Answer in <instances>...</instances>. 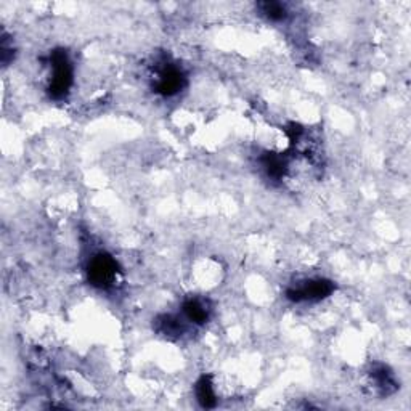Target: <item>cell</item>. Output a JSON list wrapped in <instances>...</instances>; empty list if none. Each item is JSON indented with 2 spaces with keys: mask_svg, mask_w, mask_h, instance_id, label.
<instances>
[{
  "mask_svg": "<svg viewBox=\"0 0 411 411\" xmlns=\"http://www.w3.org/2000/svg\"><path fill=\"white\" fill-rule=\"evenodd\" d=\"M121 270L118 262L107 252H97L91 257L87 265V278L92 286L108 291L116 286L119 280Z\"/></svg>",
  "mask_w": 411,
  "mask_h": 411,
  "instance_id": "6da1fadb",
  "label": "cell"
},
{
  "mask_svg": "<svg viewBox=\"0 0 411 411\" xmlns=\"http://www.w3.org/2000/svg\"><path fill=\"white\" fill-rule=\"evenodd\" d=\"M52 77L49 84V93L54 100H63L70 93L72 86V63L66 50H55L50 55Z\"/></svg>",
  "mask_w": 411,
  "mask_h": 411,
  "instance_id": "7a4b0ae2",
  "label": "cell"
},
{
  "mask_svg": "<svg viewBox=\"0 0 411 411\" xmlns=\"http://www.w3.org/2000/svg\"><path fill=\"white\" fill-rule=\"evenodd\" d=\"M336 284L326 278H309L291 284L286 291V297L293 302H318L329 297L334 293Z\"/></svg>",
  "mask_w": 411,
  "mask_h": 411,
  "instance_id": "3957f363",
  "label": "cell"
},
{
  "mask_svg": "<svg viewBox=\"0 0 411 411\" xmlns=\"http://www.w3.org/2000/svg\"><path fill=\"white\" fill-rule=\"evenodd\" d=\"M187 86V75L176 63H162L156 70V77L153 88L162 97H173L180 93Z\"/></svg>",
  "mask_w": 411,
  "mask_h": 411,
  "instance_id": "277c9868",
  "label": "cell"
},
{
  "mask_svg": "<svg viewBox=\"0 0 411 411\" xmlns=\"http://www.w3.org/2000/svg\"><path fill=\"white\" fill-rule=\"evenodd\" d=\"M183 317L193 325H206L210 317V305L204 299L189 297L183 302Z\"/></svg>",
  "mask_w": 411,
  "mask_h": 411,
  "instance_id": "5b68a950",
  "label": "cell"
},
{
  "mask_svg": "<svg viewBox=\"0 0 411 411\" xmlns=\"http://www.w3.org/2000/svg\"><path fill=\"white\" fill-rule=\"evenodd\" d=\"M261 164L267 177L275 182L283 180V177L288 172V160L281 155H275V153H265L261 157Z\"/></svg>",
  "mask_w": 411,
  "mask_h": 411,
  "instance_id": "8992f818",
  "label": "cell"
},
{
  "mask_svg": "<svg viewBox=\"0 0 411 411\" xmlns=\"http://www.w3.org/2000/svg\"><path fill=\"white\" fill-rule=\"evenodd\" d=\"M371 378L374 379V384H376V387L379 394L381 395H391L395 391H397V381H395L392 371L389 370L387 366L384 365H378L374 366V370L371 371Z\"/></svg>",
  "mask_w": 411,
  "mask_h": 411,
  "instance_id": "52a82bcc",
  "label": "cell"
},
{
  "mask_svg": "<svg viewBox=\"0 0 411 411\" xmlns=\"http://www.w3.org/2000/svg\"><path fill=\"white\" fill-rule=\"evenodd\" d=\"M196 398L203 408H214L217 405V394L212 382V376H203L196 382Z\"/></svg>",
  "mask_w": 411,
  "mask_h": 411,
  "instance_id": "ba28073f",
  "label": "cell"
},
{
  "mask_svg": "<svg viewBox=\"0 0 411 411\" xmlns=\"http://www.w3.org/2000/svg\"><path fill=\"white\" fill-rule=\"evenodd\" d=\"M156 329L166 337H180L185 328H183L180 318L173 317V315H162L156 320Z\"/></svg>",
  "mask_w": 411,
  "mask_h": 411,
  "instance_id": "9c48e42d",
  "label": "cell"
},
{
  "mask_svg": "<svg viewBox=\"0 0 411 411\" xmlns=\"http://www.w3.org/2000/svg\"><path fill=\"white\" fill-rule=\"evenodd\" d=\"M259 10L263 17L270 21H275V23H280V21L288 18V8L281 2H270V0H267V2L259 3Z\"/></svg>",
  "mask_w": 411,
  "mask_h": 411,
  "instance_id": "30bf717a",
  "label": "cell"
}]
</instances>
